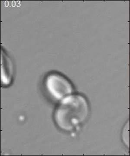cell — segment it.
<instances>
[{
    "mask_svg": "<svg viewBox=\"0 0 130 156\" xmlns=\"http://www.w3.org/2000/svg\"><path fill=\"white\" fill-rule=\"evenodd\" d=\"M89 112V104L84 96L71 95L61 101L55 110L54 120L61 130L71 131L84 122Z\"/></svg>",
    "mask_w": 130,
    "mask_h": 156,
    "instance_id": "cell-1",
    "label": "cell"
},
{
    "mask_svg": "<svg viewBox=\"0 0 130 156\" xmlns=\"http://www.w3.org/2000/svg\"><path fill=\"white\" fill-rule=\"evenodd\" d=\"M14 65L5 51L1 50V83L4 86H9L14 77Z\"/></svg>",
    "mask_w": 130,
    "mask_h": 156,
    "instance_id": "cell-3",
    "label": "cell"
},
{
    "mask_svg": "<svg viewBox=\"0 0 130 156\" xmlns=\"http://www.w3.org/2000/svg\"><path fill=\"white\" fill-rule=\"evenodd\" d=\"M45 87L51 98L57 101H61L65 98L72 95L73 91L70 81L61 75L51 73L45 80Z\"/></svg>",
    "mask_w": 130,
    "mask_h": 156,
    "instance_id": "cell-2",
    "label": "cell"
}]
</instances>
